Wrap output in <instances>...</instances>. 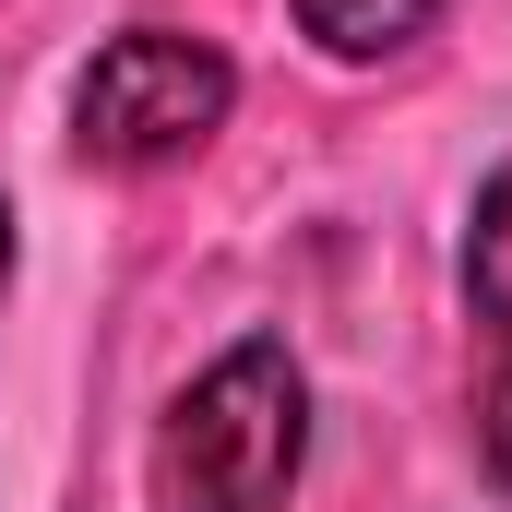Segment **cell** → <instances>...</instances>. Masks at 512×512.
Here are the masks:
<instances>
[{
  "mask_svg": "<svg viewBox=\"0 0 512 512\" xmlns=\"http://www.w3.org/2000/svg\"><path fill=\"white\" fill-rule=\"evenodd\" d=\"M310 453V382L286 346H227L155 429V512H286Z\"/></svg>",
  "mask_w": 512,
  "mask_h": 512,
  "instance_id": "1",
  "label": "cell"
},
{
  "mask_svg": "<svg viewBox=\"0 0 512 512\" xmlns=\"http://www.w3.org/2000/svg\"><path fill=\"white\" fill-rule=\"evenodd\" d=\"M227 96H239V72H227L203 36L131 24V36H108V48L84 60V84H72V131H84L96 167H179L203 131L227 120Z\"/></svg>",
  "mask_w": 512,
  "mask_h": 512,
  "instance_id": "2",
  "label": "cell"
},
{
  "mask_svg": "<svg viewBox=\"0 0 512 512\" xmlns=\"http://www.w3.org/2000/svg\"><path fill=\"white\" fill-rule=\"evenodd\" d=\"M465 310H477V334H489L477 453H489V477L512 489V155L489 167V191H477V227H465Z\"/></svg>",
  "mask_w": 512,
  "mask_h": 512,
  "instance_id": "3",
  "label": "cell"
},
{
  "mask_svg": "<svg viewBox=\"0 0 512 512\" xmlns=\"http://www.w3.org/2000/svg\"><path fill=\"white\" fill-rule=\"evenodd\" d=\"M286 12H298L334 60H393V48H417V36H429V12H441V0H286Z\"/></svg>",
  "mask_w": 512,
  "mask_h": 512,
  "instance_id": "4",
  "label": "cell"
},
{
  "mask_svg": "<svg viewBox=\"0 0 512 512\" xmlns=\"http://www.w3.org/2000/svg\"><path fill=\"white\" fill-rule=\"evenodd\" d=\"M0 286H12V203H0Z\"/></svg>",
  "mask_w": 512,
  "mask_h": 512,
  "instance_id": "5",
  "label": "cell"
}]
</instances>
